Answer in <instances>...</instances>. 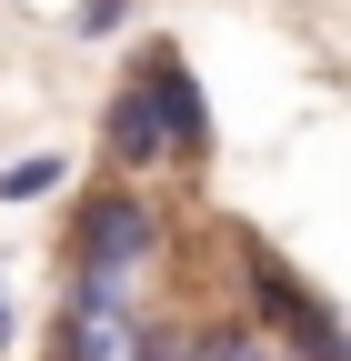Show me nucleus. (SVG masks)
Returning <instances> with one entry per match:
<instances>
[{
    "label": "nucleus",
    "instance_id": "2",
    "mask_svg": "<svg viewBox=\"0 0 351 361\" xmlns=\"http://www.w3.org/2000/svg\"><path fill=\"white\" fill-rule=\"evenodd\" d=\"M241 281H251V311H261V331H281L291 351H312V361H331L341 351V322H331V301L301 281V271L281 261V251H261L251 231H241Z\"/></svg>",
    "mask_w": 351,
    "mask_h": 361
},
{
    "label": "nucleus",
    "instance_id": "6",
    "mask_svg": "<svg viewBox=\"0 0 351 361\" xmlns=\"http://www.w3.org/2000/svg\"><path fill=\"white\" fill-rule=\"evenodd\" d=\"M70 180V161L61 151H30V161H0V201H51Z\"/></svg>",
    "mask_w": 351,
    "mask_h": 361
},
{
    "label": "nucleus",
    "instance_id": "3",
    "mask_svg": "<svg viewBox=\"0 0 351 361\" xmlns=\"http://www.w3.org/2000/svg\"><path fill=\"white\" fill-rule=\"evenodd\" d=\"M130 80H141V90H151V111H161L171 171H201V161H211V111H201V80H191V61L171 51V40H151V51L130 61Z\"/></svg>",
    "mask_w": 351,
    "mask_h": 361
},
{
    "label": "nucleus",
    "instance_id": "8",
    "mask_svg": "<svg viewBox=\"0 0 351 361\" xmlns=\"http://www.w3.org/2000/svg\"><path fill=\"white\" fill-rule=\"evenodd\" d=\"M11 341H20V331H11V291H0V351H11Z\"/></svg>",
    "mask_w": 351,
    "mask_h": 361
},
{
    "label": "nucleus",
    "instance_id": "7",
    "mask_svg": "<svg viewBox=\"0 0 351 361\" xmlns=\"http://www.w3.org/2000/svg\"><path fill=\"white\" fill-rule=\"evenodd\" d=\"M70 30H80V40H111V30H130V0H80V11H70Z\"/></svg>",
    "mask_w": 351,
    "mask_h": 361
},
{
    "label": "nucleus",
    "instance_id": "1",
    "mask_svg": "<svg viewBox=\"0 0 351 361\" xmlns=\"http://www.w3.org/2000/svg\"><path fill=\"white\" fill-rule=\"evenodd\" d=\"M151 251H161V211L130 191V180L111 171L91 201H80V221H70V271H101V281H130V271H151Z\"/></svg>",
    "mask_w": 351,
    "mask_h": 361
},
{
    "label": "nucleus",
    "instance_id": "4",
    "mask_svg": "<svg viewBox=\"0 0 351 361\" xmlns=\"http://www.w3.org/2000/svg\"><path fill=\"white\" fill-rule=\"evenodd\" d=\"M141 341V322H130V281H101V271H70V291H61V322H51V351L70 361H111Z\"/></svg>",
    "mask_w": 351,
    "mask_h": 361
},
{
    "label": "nucleus",
    "instance_id": "5",
    "mask_svg": "<svg viewBox=\"0 0 351 361\" xmlns=\"http://www.w3.org/2000/svg\"><path fill=\"white\" fill-rule=\"evenodd\" d=\"M101 161H111L121 180H141V171H171L161 111H151V90H141V80H121V90H111V111H101Z\"/></svg>",
    "mask_w": 351,
    "mask_h": 361
}]
</instances>
